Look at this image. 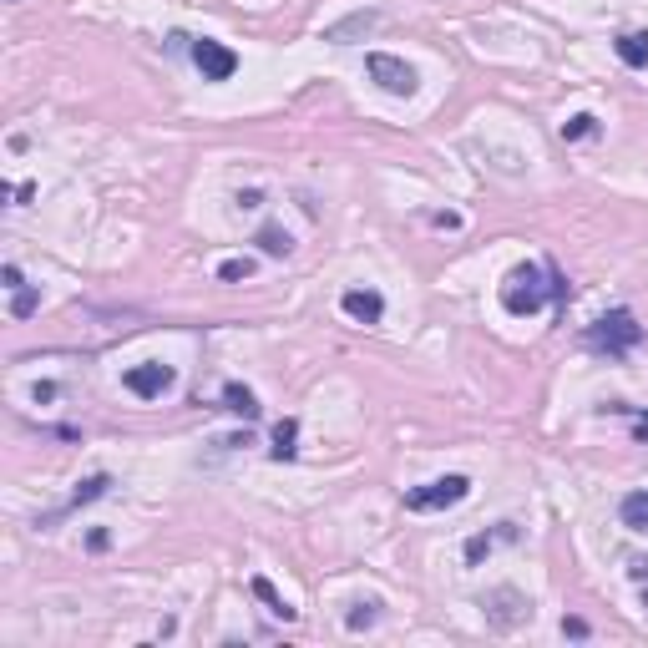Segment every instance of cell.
<instances>
[{
  "label": "cell",
  "instance_id": "obj_24",
  "mask_svg": "<svg viewBox=\"0 0 648 648\" xmlns=\"http://www.w3.org/2000/svg\"><path fill=\"white\" fill-rule=\"evenodd\" d=\"M264 203V193L259 188H249V193H238V208H259Z\"/></svg>",
  "mask_w": 648,
  "mask_h": 648
},
{
  "label": "cell",
  "instance_id": "obj_9",
  "mask_svg": "<svg viewBox=\"0 0 648 648\" xmlns=\"http://www.w3.org/2000/svg\"><path fill=\"white\" fill-rule=\"evenodd\" d=\"M497 542H517V522H497V532H476V537H466V547H461L466 567H476L481 557H492Z\"/></svg>",
  "mask_w": 648,
  "mask_h": 648
},
{
  "label": "cell",
  "instance_id": "obj_15",
  "mask_svg": "<svg viewBox=\"0 0 648 648\" xmlns=\"http://www.w3.org/2000/svg\"><path fill=\"white\" fill-rule=\"evenodd\" d=\"M254 243H259V249H264L269 259H289V254H294V238H289L284 228H274V223H269V228H259V238H254Z\"/></svg>",
  "mask_w": 648,
  "mask_h": 648
},
{
  "label": "cell",
  "instance_id": "obj_25",
  "mask_svg": "<svg viewBox=\"0 0 648 648\" xmlns=\"http://www.w3.org/2000/svg\"><path fill=\"white\" fill-rule=\"evenodd\" d=\"M107 542H112L107 532H92V537H87V547H92V552H107Z\"/></svg>",
  "mask_w": 648,
  "mask_h": 648
},
{
  "label": "cell",
  "instance_id": "obj_2",
  "mask_svg": "<svg viewBox=\"0 0 648 648\" xmlns=\"http://www.w3.org/2000/svg\"><path fill=\"white\" fill-rule=\"evenodd\" d=\"M643 345V324L633 319V309H608L603 319H593V330H588V350L608 355V360H623Z\"/></svg>",
  "mask_w": 648,
  "mask_h": 648
},
{
  "label": "cell",
  "instance_id": "obj_10",
  "mask_svg": "<svg viewBox=\"0 0 648 648\" xmlns=\"http://www.w3.org/2000/svg\"><path fill=\"white\" fill-rule=\"evenodd\" d=\"M223 411H233V416H243V421H259L264 405H259V395H254L249 385H223Z\"/></svg>",
  "mask_w": 648,
  "mask_h": 648
},
{
  "label": "cell",
  "instance_id": "obj_22",
  "mask_svg": "<svg viewBox=\"0 0 648 648\" xmlns=\"http://www.w3.org/2000/svg\"><path fill=\"white\" fill-rule=\"evenodd\" d=\"M0 279H6V289H11V294H16V289H26V279H21V269H16V264L0 269Z\"/></svg>",
  "mask_w": 648,
  "mask_h": 648
},
{
  "label": "cell",
  "instance_id": "obj_1",
  "mask_svg": "<svg viewBox=\"0 0 648 648\" xmlns=\"http://www.w3.org/2000/svg\"><path fill=\"white\" fill-rule=\"evenodd\" d=\"M567 299V279L552 269V264H517L507 279H502V309L507 314H537L542 304H557Z\"/></svg>",
  "mask_w": 648,
  "mask_h": 648
},
{
  "label": "cell",
  "instance_id": "obj_8",
  "mask_svg": "<svg viewBox=\"0 0 648 648\" xmlns=\"http://www.w3.org/2000/svg\"><path fill=\"white\" fill-rule=\"evenodd\" d=\"M481 608H486V618H492L497 628H512V623L522 618V608H527V598H522L517 588H497L492 598H481Z\"/></svg>",
  "mask_w": 648,
  "mask_h": 648
},
{
  "label": "cell",
  "instance_id": "obj_4",
  "mask_svg": "<svg viewBox=\"0 0 648 648\" xmlns=\"http://www.w3.org/2000/svg\"><path fill=\"white\" fill-rule=\"evenodd\" d=\"M365 71H370V81L380 92H390V97H416V66L411 61H400V56H390V51H370L365 56Z\"/></svg>",
  "mask_w": 648,
  "mask_h": 648
},
{
  "label": "cell",
  "instance_id": "obj_20",
  "mask_svg": "<svg viewBox=\"0 0 648 648\" xmlns=\"http://www.w3.org/2000/svg\"><path fill=\"white\" fill-rule=\"evenodd\" d=\"M249 274H254V259H223V264H218V279H223V284H238V279H249Z\"/></svg>",
  "mask_w": 648,
  "mask_h": 648
},
{
  "label": "cell",
  "instance_id": "obj_3",
  "mask_svg": "<svg viewBox=\"0 0 648 648\" xmlns=\"http://www.w3.org/2000/svg\"><path fill=\"white\" fill-rule=\"evenodd\" d=\"M466 497H471V476L451 471V476H436V481H426V486H411L400 502H405V512H451V507H461Z\"/></svg>",
  "mask_w": 648,
  "mask_h": 648
},
{
  "label": "cell",
  "instance_id": "obj_21",
  "mask_svg": "<svg viewBox=\"0 0 648 648\" xmlns=\"http://www.w3.org/2000/svg\"><path fill=\"white\" fill-rule=\"evenodd\" d=\"M36 304H41V294L26 284V289H16V299H11V314H16V319H31V314H36Z\"/></svg>",
  "mask_w": 648,
  "mask_h": 648
},
{
  "label": "cell",
  "instance_id": "obj_23",
  "mask_svg": "<svg viewBox=\"0 0 648 648\" xmlns=\"http://www.w3.org/2000/svg\"><path fill=\"white\" fill-rule=\"evenodd\" d=\"M562 633H567V638H588V623H583V618H562Z\"/></svg>",
  "mask_w": 648,
  "mask_h": 648
},
{
  "label": "cell",
  "instance_id": "obj_7",
  "mask_svg": "<svg viewBox=\"0 0 648 648\" xmlns=\"http://www.w3.org/2000/svg\"><path fill=\"white\" fill-rule=\"evenodd\" d=\"M340 309L355 319V324H380L385 319V299L375 289H345L340 294Z\"/></svg>",
  "mask_w": 648,
  "mask_h": 648
},
{
  "label": "cell",
  "instance_id": "obj_13",
  "mask_svg": "<svg viewBox=\"0 0 648 648\" xmlns=\"http://www.w3.org/2000/svg\"><path fill=\"white\" fill-rule=\"evenodd\" d=\"M294 441H299V421H294V416H284V421L274 426V446H269V456H274V461H294V456H299V446H294Z\"/></svg>",
  "mask_w": 648,
  "mask_h": 648
},
{
  "label": "cell",
  "instance_id": "obj_18",
  "mask_svg": "<svg viewBox=\"0 0 648 648\" xmlns=\"http://www.w3.org/2000/svg\"><path fill=\"white\" fill-rule=\"evenodd\" d=\"M375 21H380V16H375V11H355V16H350V21H340V26H330V41H350V36H355V31H370V26H375Z\"/></svg>",
  "mask_w": 648,
  "mask_h": 648
},
{
  "label": "cell",
  "instance_id": "obj_17",
  "mask_svg": "<svg viewBox=\"0 0 648 648\" xmlns=\"http://www.w3.org/2000/svg\"><path fill=\"white\" fill-rule=\"evenodd\" d=\"M593 132H598V117H593V112H578V117L562 122V142H583V137H593Z\"/></svg>",
  "mask_w": 648,
  "mask_h": 648
},
{
  "label": "cell",
  "instance_id": "obj_11",
  "mask_svg": "<svg viewBox=\"0 0 648 648\" xmlns=\"http://www.w3.org/2000/svg\"><path fill=\"white\" fill-rule=\"evenodd\" d=\"M613 51H618L623 66L643 71V66H648V31H623V36L613 41Z\"/></svg>",
  "mask_w": 648,
  "mask_h": 648
},
{
  "label": "cell",
  "instance_id": "obj_19",
  "mask_svg": "<svg viewBox=\"0 0 648 648\" xmlns=\"http://www.w3.org/2000/svg\"><path fill=\"white\" fill-rule=\"evenodd\" d=\"M375 618H380V603H355V608L345 613V628L360 633V628H375Z\"/></svg>",
  "mask_w": 648,
  "mask_h": 648
},
{
  "label": "cell",
  "instance_id": "obj_14",
  "mask_svg": "<svg viewBox=\"0 0 648 648\" xmlns=\"http://www.w3.org/2000/svg\"><path fill=\"white\" fill-rule=\"evenodd\" d=\"M249 588H254V598H259V603H264V608H269L274 618H284V623H294V613H299V608H289V603L279 598V588H274L269 578H254Z\"/></svg>",
  "mask_w": 648,
  "mask_h": 648
},
{
  "label": "cell",
  "instance_id": "obj_5",
  "mask_svg": "<svg viewBox=\"0 0 648 648\" xmlns=\"http://www.w3.org/2000/svg\"><path fill=\"white\" fill-rule=\"evenodd\" d=\"M122 385H127L137 400H162V395L178 385V370L162 365V360H147V365H132V370L122 375Z\"/></svg>",
  "mask_w": 648,
  "mask_h": 648
},
{
  "label": "cell",
  "instance_id": "obj_26",
  "mask_svg": "<svg viewBox=\"0 0 648 648\" xmlns=\"http://www.w3.org/2000/svg\"><path fill=\"white\" fill-rule=\"evenodd\" d=\"M638 436H643V441H648V416H638Z\"/></svg>",
  "mask_w": 648,
  "mask_h": 648
},
{
  "label": "cell",
  "instance_id": "obj_6",
  "mask_svg": "<svg viewBox=\"0 0 648 648\" xmlns=\"http://www.w3.org/2000/svg\"><path fill=\"white\" fill-rule=\"evenodd\" d=\"M188 56H193V66L203 71V81H228V76L238 71V51H228V46L213 41V36H198V41L188 46Z\"/></svg>",
  "mask_w": 648,
  "mask_h": 648
},
{
  "label": "cell",
  "instance_id": "obj_12",
  "mask_svg": "<svg viewBox=\"0 0 648 648\" xmlns=\"http://www.w3.org/2000/svg\"><path fill=\"white\" fill-rule=\"evenodd\" d=\"M618 522H623L628 532H648V492H628V497L618 502Z\"/></svg>",
  "mask_w": 648,
  "mask_h": 648
},
{
  "label": "cell",
  "instance_id": "obj_16",
  "mask_svg": "<svg viewBox=\"0 0 648 648\" xmlns=\"http://www.w3.org/2000/svg\"><path fill=\"white\" fill-rule=\"evenodd\" d=\"M107 486H112V476H107V471H102V476H87V481H81L76 492H71L66 512H71V507H87V502H97V497H107Z\"/></svg>",
  "mask_w": 648,
  "mask_h": 648
}]
</instances>
